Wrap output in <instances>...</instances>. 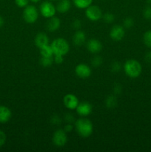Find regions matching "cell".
Returning <instances> with one entry per match:
<instances>
[{
    "label": "cell",
    "mask_w": 151,
    "mask_h": 152,
    "mask_svg": "<svg viewBox=\"0 0 151 152\" xmlns=\"http://www.w3.org/2000/svg\"><path fill=\"white\" fill-rule=\"evenodd\" d=\"M76 128L78 134L82 137H88L93 132V126L90 120L80 118L76 122Z\"/></svg>",
    "instance_id": "1"
},
{
    "label": "cell",
    "mask_w": 151,
    "mask_h": 152,
    "mask_svg": "<svg viewBox=\"0 0 151 152\" xmlns=\"http://www.w3.org/2000/svg\"><path fill=\"white\" fill-rule=\"evenodd\" d=\"M124 69L125 74L131 78L139 77L142 71V68L139 62L135 59H129L124 63Z\"/></svg>",
    "instance_id": "2"
},
{
    "label": "cell",
    "mask_w": 151,
    "mask_h": 152,
    "mask_svg": "<svg viewBox=\"0 0 151 152\" xmlns=\"http://www.w3.org/2000/svg\"><path fill=\"white\" fill-rule=\"evenodd\" d=\"M50 45L53 48L54 55L65 56L70 50L69 44L64 38L55 39Z\"/></svg>",
    "instance_id": "3"
},
{
    "label": "cell",
    "mask_w": 151,
    "mask_h": 152,
    "mask_svg": "<svg viewBox=\"0 0 151 152\" xmlns=\"http://www.w3.org/2000/svg\"><path fill=\"white\" fill-rule=\"evenodd\" d=\"M38 17V12L34 5H28L23 11V18L27 23L32 24L36 22Z\"/></svg>",
    "instance_id": "4"
},
{
    "label": "cell",
    "mask_w": 151,
    "mask_h": 152,
    "mask_svg": "<svg viewBox=\"0 0 151 152\" xmlns=\"http://www.w3.org/2000/svg\"><path fill=\"white\" fill-rule=\"evenodd\" d=\"M56 8L51 1H43L40 5V12L41 14L45 18H50L54 16L56 13Z\"/></svg>",
    "instance_id": "5"
},
{
    "label": "cell",
    "mask_w": 151,
    "mask_h": 152,
    "mask_svg": "<svg viewBox=\"0 0 151 152\" xmlns=\"http://www.w3.org/2000/svg\"><path fill=\"white\" fill-rule=\"evenodd\" d=\"M85 15L90 20L98 21L102 17V11L97 5H90L86 8Z\"/></svg>",
    "instance_id": "6"
},
{
    "label": "cell",
    "mask_w": 151,
    "mask_h": 152,
    "mask_svg": "<svg viewBox=\"0 0 151 152\" xmlns=\"http://www.w3.org/2000/svg\"><path fill=\"white\" fill-rule=\"evenodd\" d=\"M53 142L55 145L58 147H62L68 142V137L65 130L59 129L53 134Z\"/></svg>",
    "instance_id": "7"
},
{
    "label": "cell",
    "mask_w": 151,
    "mask_h": 152,
    "mask_svg": "<svg viewBox=\"0 0 151 152\" xmlns=\"http://www.w3.org/2000/svg\"><path fill=\"white\" fill-rule=\"evenodd\" d=\"M64 105H65L67 108L70 110H73L76 108L78 105V99L76 96L72 94H68L65 95L63 99Z\"/></svg>",
    "instance_id": "8"
},
{
    "label": "cell",
    "mask_w": 151,
    "mask_h": 152,
    "mask_svg": "<svg viewBox=\"0 0 151 152\" xmlns=\"http://www.w3.org/2000/svg\"><path fill=\"white\" fill-rule=\"evenodd\" d=\"M75 72L80 78H87L91 74V69L87 65L81 63L76 67Z\"/></svg>",
    "instance_id": "9"
},
{
    "label": "cell",
    "mask_w": 151,
    "mask_h": 152,
    "mask_svg": "<svg viewBox=\"0 0 151 152\" xmlns=\"http://www.w3.org/2000/svg\"><path fill=\"white\" fill-rule=\"evenodd\" d=\"M110 36L114 41H120L124 37V29L121 25H114L110 30Z\"/></svg>",
    "instance_id": "10"
},
{
    "label": "cell",
    "mask_w": 151,
    "mask_h": 152,
    "mask_svg": "<svg viewBox=\"0 0 151 152\" xmlns=\"http://www.w3.org/2000/svg\"><path fill=\"white\" fill-rule=\"evenodd\" d=\"M92 109H93V107H92L91 104L87 102L78 103V106L76 107L77 113L82 117H86V116L89 115L91 113Z\"/></svg>",
    "instance_id": "11"
},
{
    "label": "cell",
    "mask_w": 151,
    "mask_h": 152,
    "mask_svg": "<svg viewBox=\"0 0 151 152\" xmlns=\"http://www.w3.org/2000/svg\"><path fill=\"white\" fill-rule=\"evenodd\" d=\"M87 48L90 53H97L101 51L102 48V45L101 42H99L96 39H91L87 42Z\"/></svg>",
    "instance_id": "12"
},
{
    "label": "cell",
    "mask_w": 151,
    "mask_h": 152,
    "mask_svg": "<svg viewBox=\"0 0 151 152\" xmlns=\"http://www.w3.org/2000/svg\"><path fill=\"white\" fill-rule=\"evenodd\" d=\"M35 43L36 45L38 48H41L44 47V46L47 45H49L48 37L44 33H38L36 35V37Z\"/></svg>",
    "instance_id": "13"
},
{
    "label": "cell",
    "mask_w": 151,
    "mask_h": 152,
    "mask_svg": "<svg viewBox=\"0 0 151 152\" xmlns=\"http://www.w3.org/2000/svg\"><path fill=\"white\" fill-rule=\"evenodd\" d=\"M11 111L7 107L0 105V123H5L11 118Z\"/></svg>",
    "instance_id": "14"
},
{
    "label": "cell",
    "mask_w": 151,
    "mask_h": 152,
    "mask_svg": "<svg viewBox=\"0 0 151 152\" xmlns=\"http://www.w3.org/2000/svg\"><path fill=\"white\" fill-rule=\"evenodd\" d=\"M49 20L47 21V30L50 32H53V31H56V30H58L60 27V19L57 17H55V16H53V17L49 18Z\"/></svg>",
    "instance_id": "15"
},
{
    "label": "cell",
    "mask_w": 151,
    "mask_h": 152,
    "mask_svg": "<svg viewBox=\"0 0 151 152\" xmlns=\"http://www.w3.org/2000/svg\"><path fill=\"white\" fill-rule=\"evenodd\" d=\"M86 39V36L84 34V31H78L75 33V34L73 35V44L75 45L79 46L82 45L84 43Z\"/></svg>",
    "instance_id": "16"
},
{
    "label": "cell",
    "mask_w": 151,
    "mask_h": 152,
    "mask_svg": "<svg viewBox=\"0 0 151 152\" xmlns=\"http://www.w3.org/2000/svg\"><path fill=\"white\" fill-rule=\"evenodd\" d=\"M71 7V4L70 0H60L56 5V10L59 13H66L70 10Z\"/></svg>",
    "instance_id": "17"
},
{
    "label": "cell",
    "mask_w": 151,
    "mask_h": 152,
    "mask_svg": "<svg viewBox=\"0 0 151 152\" xmlns=\"http://www.w3.org/2000/svg\"><path fill=\"white\" fill-rule=\"evenodd\" d=\"M76 7L80 9H86L91 5L93 0H73Z\"/></svg>",
    "instance_id": "18"
},
{
    "label": "cell",
    "mask_w": 151,
    "mask_h": 152,
    "mask_svg": "<svg viewBox=\"0 0 151 152\" xmlns=\"http://www.w3.org/2000/svg\"><path fill=\"white\" fill-rule=\"evenodd\" d=\"M40 49V53H41V56H45V57H52L53 53V48H52L51 45H47L44 46V47L41 48Z\"/></svg>",
    "instance_id": "19"
},
{
    "label": "cell",
    "mask_w": 151,
    "mask_h": 152,
    "mask_svg": "<svg viewBox=\"0 0 151 152\" xmlns=\"http://www.w3.org/2000/svg\"><path fill=\"white\" fill-rule=\"evenodd\" d=\"M105 104L106 106L109 108H115L117 105V99L115 96L113 95H110L108 96L105 100Z\"/></svg>",
    "instance_id": "20"
},
{
    "label": "cell",
    "mask_w": 151,
    "mask_h": 152,
    "mask_svg": "<svg viewBox=\"0 0 151 152\" xmlns=\"http://www.w3.org/2000/svg\"><path fill=\"white\" fill-rule=\"evenodd\" d=\"M53 57H45V56H41L40 59V63L44 67H49L53 64Z\"/></svg>",
    "instance_id": "21"
},
{
    "label": "cell",
    "mask_w": 151,
    "mask_h": 152,
    "mask_svg": "<svg viewBox=\"0 0 151 152\" xmlns=\"http://www.w3.org/2000/svg\"><path fill=\"white\" fill-rule=\"evenodd\" d=\"M144 42L148 48H151V31H147L144 35Z\"/></svg>",
    "instance_id": "22"
},
{
    "label": "cell",
    "mask_w": 151,
    "mask_h": 152,
    "mask_svg": "<svg viewBox=\"0 0 151 152\" xmlns=\"http://www.w3.org/2000/svg\"><path fill=\"white\" fill-rule=\"evenodd\" d=\"M102 17H103L104 21L107 23H112L115 19V16L111 13H106L102 16Z\"/></svg>",
    "instance_id": "23"
},
{
    "label": "cell",
    "mask_w": 151,
    "mask_h": 152,
    "mask_svg": "<svg viewBox=\"0 0 151 152\" xmlns=\"http://www.w3.org/2000/svg\"><path fill=\"white\" fill-rule=\"evenodd\" d=\"M102 58L99 56H96L95 57L93 58L91 61V63L93 65V66L94 67H99L102 64Z\"/></svg>",
    "instance_id": "24"
},
{
    "label": "cell",
    "mask_w": 151,
    "mask_h": 152,
    "mask_svg": "<svg viewBox=\"0 0 151 152\" xmlns=\"http://www.w3.org/2000/svg\"><path fill=\"white\" fill-rule=\"evenodd\" d=\"M121 65L118 62H113L111 64V71L113 72H118L121 70Z\"/></svg>",
    "instance_id": "25"
},
{
    "label": "cell",
    "mask_w": 151,
    "mask_h": 152,
    "mask_svg": "<svg viewBox=\"0 0 151 152\" xmlns=\"http://www.w3.org/2000/svg\"><path fill=\"white\" fill-rule=\"evenodd\" d=\"M133 25H134V21H133V19L132 18L127 17L124 19V26L126 28H130L131 27L133 26Z\"/></svg>",
    "instance_id": "26"
},
{
    "label": "cell",
    "mask_w": 151,
    "mask_h": 152,
    "mask_svg": "<svg viewBox=\"0 0 151 152\" xmlns=\"http://www.w3.org/2000/svg\"><path fill=\"white\" fill-rule=\"evenodd\" d=\"M30 0H15V3L19 7H25L28 5Z\"/></svg>",
    "instance_id": "27"
},
{
    "label": "cell",
    "mask_w": 151,
    "mask_h": 152,
    "mask_svg": "<svg viewBox=\"0 0 151 152\" xmlns=\"http://www.w3.org/2000/svg\"><path fill=\"white\" fill-rule=\"evenodd\" d=\"M144 17L146 19H151V7H147L144 10L143 12Z\"/></svg>",
    "instance_id": "28"
},
{
    "label": "cell",
    "mask_w": 151,
    "mask_h": 152,
    "mask_svg": "<svg viewBox=\"0 0 151 152\" xmlns=\"http://www.w3.org/2000/svg\"><path fill=\"white\" fill-rule=\"evenodd\" d=\"M6 142V134L4 132L0 130V148L4 145Z\"/></svg>",
    "instance_id": "29"
},
{
    "label": "cell",
    "mask_w": 151,
    "mask_h": 152,
    "mask_svg": "<svg viewBox=\"0 0 151 152\" xmlns=\"http://www.w3.org/2000/svg\"><path fill=\"white\" fill-rule=\"evenodd\" d=\"M54 61L56 64H62L64 61L63 56H62V55H55Z\"/></svg>",
    "instance_id": "30"
},
{
    "label": "cell",
    "mask_w": 151,
    "mask_h": 152,
    "mask_svg": "<svg viewBox=\"0 0 151 152\" xmlns=\"http://www.w3.org/2000/svg\"><path fill=\"white\" fill-rule=\"evenodd\" d=\"M81 26V22L79 19H76V20L73 21V27L75 29H79Z\"/></svg>",
    "instance_id": "31"
},
{
    "label": "cell",
    "mask_w": 151,
    "mask_h": 152,
    "mask_svg": "<svg viewBox=\"0 0 151 152\" xmlns=\"http://www.w3.org/2000/svg\"><path fill=\"white\" fill-rule=\"evenodd\" d=\"M52 124L59 125L61 123V119L59 118V116H53L51 119Z\"/></svg>",
    "instance_id": "32"
},
{
    "label": "cell",
    "mask_w": 151,
    "mask_h": 152,
    "mask_svg": "<svg viewBox=\"0 0 151 152\" xmlns=\"http://www.w3.org/2000/svg\"><path fill=\"white\" fill-rule=\"evenodd\" d=\"M65 120L68 123H72L73 122H74L75 119H74V117L71 114H67L66 116H65Z\"/></svg>",
    "instance_id": "33"
},
{
    "label": "cell",
    "mask_w": 151,
    "mask_h": 152,
    "mask_svg": "<svg viewBox=\"0 0 151 152\" xmlns=\"http://www.w3.org/2000/svg\"><path fill=\"white\" fill-rule=\"evenodd\" d=\"M73 126L71 125V123H68V124L65 126L64 130L65 131V132H70L73 130Z\"/></svg>",
    "instance_id": "34"
},
{
    "label": "cell",
    "mask_w": 151,
    "mask_h": 152,
    "mask_svg": "<svg viewBox=\"0 0 151 152\" xmlns=\"http://www.w3.org/2000/svg\"><path fill=\"white\" fill-rule=\"evenodd\" d=\"M145 61L148 63H151V51L147 52L145 55Z\"/></svg>",
    "instance_id": "35"
},
{
    "label": "cell",
    "mask_w": 151,
    "mask_h": 152,
    "mask_svg": "<svg viewBox=\"0 0 151 152\" xmlns=\"http://www.w3.org/2000/svg\"><path fill=\"white\" fill-rule=\"evenodd\" d=\"M121 86H120V85H118V84H117L116 86H115V87H114V92H115V94H120L121 93Z\"/></svg>",
    "instance_id": "36"
},
{
    "label": "cell",
    "mask_w": 151,
    "mask_h": 152,
    "mask_svg": "<svg viewBox=\"0 0 151 152\" xmlns=\"http://www.w3.org/2000/svg\"><path fill=\"white\" fill-rule=\"evenodd\" d=\"M3 24H4V20H3V18L0 16V28L2 26Z\"/></svg>",
    "instance_id": "37"
},
{
    "label": "cell",
    "mask_w": 151,
    "mask_h": 152,
    "mask_svg": "<svg viewBox=\"0 0 151 152\" xmlns=\"http://www.w3.org/2000/svg\"><path fill=\"white\" fill-rule=\"evenodd\" d=\"M30 1H32V2H33V3H37V2H38L40 0H30Z\"/></svg>",
    "instance_id": "38"
},
{
    "label": "cell",
    "mask_w": 151,
    "mask_h": 152,
    "mask_svg": "<svg viewBox=\"0 0 151 152\" xmlns=\"http://www.w3.org/2000/svg\"><path fill=\"white\" fill-rule=\"evenodd\" d=\"M50 1H56V0H50Z\"/></svg>",
    "instance_id": "39"
}]
</instances>
